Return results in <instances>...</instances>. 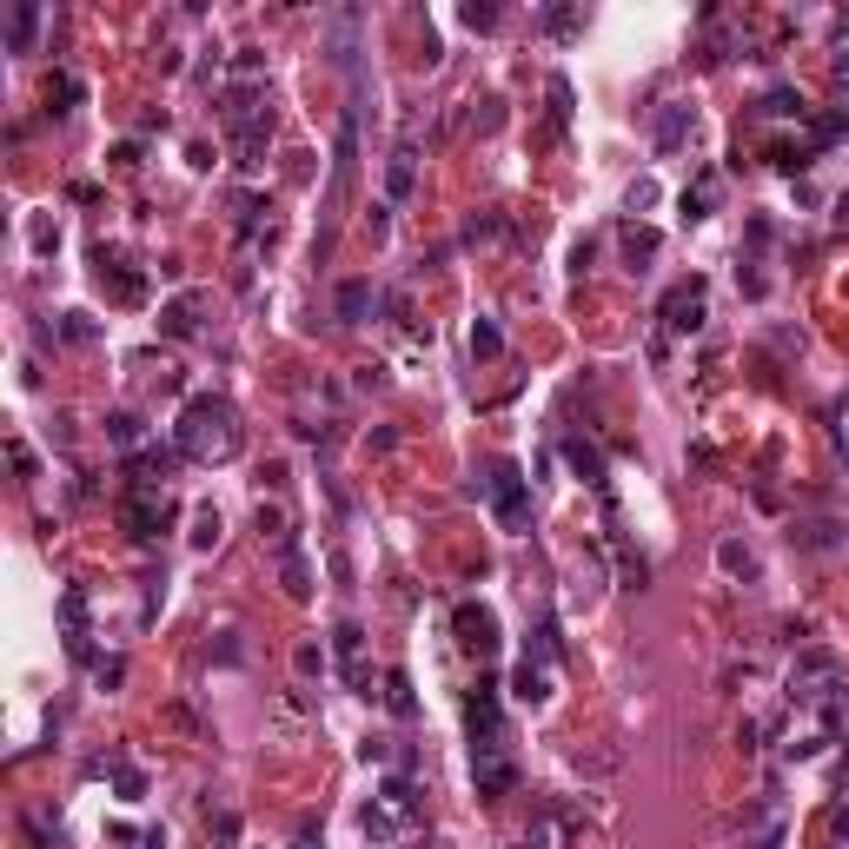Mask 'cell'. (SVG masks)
I'll use <instances>...</instances> for the list:
<instances>
[{
  "mask_svg": "<svg viewBox=\"0 0 849 849\" xmlns=\"http://www.w3.org/2000/svg\"><path fill=\"white\" fill-rule=\"evenodd\" d=\"M465 737H471V777H478V797H512L518 784V756H512V730H504V704H498V684H478L471 704H465Z\"/></svg>",
  "mask_w": 849,
  "mask_h": 849,
  "instance_id": "cell-1",
  "label": "cell"
},
{
  "mask_svg": "<svg viewBox=\"0 0 849 849\" xmlns=\"http://www.w3.org/2000/svg\"><path fill=\"white\" fill-rule=\"evenodd\" d=\"M239 445H246V424H239L232 398H219V392L187 398V411H180V424H174V452H180V458H193V465H226V458H239Z\"/></svg>",
  "mask_w": 849,
  "mask_h": 849,
  "instance_id": "cell-2",
  "label": "cell"
},
{
  "mask_svg": "<svg viewBox=\"0 0 849 849\" xmlns=\"http://www.w3.org/2000/svg\"><path fill=\"white\" fill-rule=\"evenodd\" d=\"M219 127H226V140L239 146V166H246V174H260V159H266V146H273V100H266V87H232V94L219 100Z\"/></svg>",
  "mask_w": 849,
  "mask_h": 849,
  "instance_id": "cell-3",
  "label": "cell"
},
{
  "mask_svg": "<svg viewBox=\"0 0 849 849\" xmlns=\"http://www.w3.org/2000/svg\"><path fill=\"white\" fill-rule=\"evenodd\" d=\"M366 836H405L411 849L424 842V829H418V790H411V777L398 770V777H385L379 784V797H372V810H366Z\"/></svg>",
  "mask_w": 849,
  "mask_h": 849,
  "instance_id": "cell-4",
  "label": "cell"
},
{
  "mask_svg": "<svg viewBox=\"0 0 849 849\" xmlns=\"http://www.w3.org/2000/svg\"><path fill=\"white\" fill-rule=\"evenodd\" d=\"M478 491L491 498V512H498L504 531H525V518H531V478H525L512 458H491L485 478H478Z\"/></svg>",
  "mask_w": 849,
  "mask_h": 849,
  "instance_id": "cell-5",
  "label": "cell"
},
{
  "mask_svg": "<svg viewBox=\"0 0 849 849\" xmlns=\"http://www.w3.org/2000/svg\"><path fill=\"white\" fill-rule=\"evenodd\" d=\"M704 319H710V279H697V273L677 279V286L663 292V306H657V338H650V352L663 359V338H670V332H697Z\"/></svg>",
  "mask_w": 849,
  "mask_h": 849,
  "instance_id": "cell-6",
  "label": "cell"
},
{
  "mask_svg": "<svg viewBox=\"0 0 849 849\" xmlns=\"http://www.w3.org/2000/svg\"><path fill=\"white\" fill-rule=\"evenodd\" d=\"M829 691H842V657H836V650H803V657L790 663V677H784V697L816 710Z\"/></svg>",
  "mask_w": 849,
  "mask_h": 849,
  "instance_id": "cell-7",
  "label": "cell"
},
{
  "mask_svg": "<svg viewBox=\"0 0 849 849\" xmlns=\"http://www.w3.org/2000/svg\"><path fill=\"white\" fill-rule=\"evenodd\" d=\"M120 525H127L133 545H153L166 525H174V498H166V491H140V485H127V498H120Z\"/></svg>",
  "mask_w": 849,
  "mask_h": 849,
  "instance_id": "cell-8",
  "label": "cell"
},
{
  "mask_svg": "<svg viewBox=\"0 0 849 849\" xmlns=\"http://www.w3.org/2000/svg\"><path fill=\"white\" fill-rule=\"evenodd\" d=\"M94 273H100V286H107L120 306H140V299H146V273L133 266V252H120V246H107V239L94 246Z\"/></svg>",
  "mask_w": 849,
  "mask_h": 849,
  "instance_id": "cell-9",
  "label": "cell"
},
{
  "mask_svg": "<svg viewBox=\"0 0 849 849\" xmlns=\"http://www.w3.org/2000/svg\"><path fill=\"white\" fill-rule=\"evenodd\" d=\"M452 631H458V650H471L478 663H491L498 644H504V637H498V611H491V605H471V598L452 611Z\"/></svg>",
  "mask_w": 849,
  "mask_h": 849,
  "instance_id": "cell-10",
  "label": "cell"
},
{
  "mask_svg": "<svg viewBox=\"0 0 849 849\" xmlns=\"http://www.w3.org/2000/svg\"><path fill=\"white\" fill-rule=\"evenodd\" d=\"M60 637H67L73 663H100L94 657V631H87V590L80 584H67V598H60Z\"/></svg>",
  "mask_w": 849,
  "mask_h": 849,
  "instance_id": "cell-11",
  "label": "cell"
},
{
  "mask_svg": "<svg viewBox=\"0 0 849 849\" xmlns=\"http://www.w3.org/2000/svg\"><path fill=\"white\" fill-rule=\"evenodd\" d=\"M730 829L743 836V849H777L784 842V810L777 803H743Z\"/></svg>",
  "mask_w": 849,
  "mask_h": 849,
  "instance_id": "cell-12",
  "label": "cell"
},
{
  "mask_svg": "<svg viewBox=\"0 0 849 849\" xmlns=\"http://www.w3.org/2000/svg\"><path fill=\"white\" fill-rule=\"evenodd\" d=\"M332 650H338V677H346L352 691H372V677H366V631H359V624H338V631H332Z\"/></svg>",
  "mask_w": 849,
  "mask_h": 849,
  "instance_id": "cell-13",
  "label": "cell"
},
{
  "mask_svg": "<svg viewBox=\"0 0 849 849\" xmlns=\"http://www.w3.org/2000/svg\"><path fill=\"white\" fill-rule=\"evenodd\" d=\"M697 133V107H684V100H663L657 107V153H677Z\"/></svg>",
  "mask_w": 849,
  "mask_h": 849,
  "instance_id": "cell-14",
  "label": "cell"
},
{
  "mask_svg": "<svg viewBox=\"0 0 849 849\" xmlns=\"http://www.w3.org/2000/svg\"><path fill=\"white\" fill-rule=\"evenodd\" d=\"M512 697H518V704H531V710H538V704H551V663H545V657H525V663L512 670Z\"/></svg>",
  "mask_w": 849,
  "mask_h": 849,
  "instance_id": "cell-15",
  "label": "cell"
},
{
  "mask_svg": "<svg viewBox=\"0 0 849 849\" xmlns=\"http://www.w3.org/2000/svg\"><path fill=\"white\" fill-rule=\"evenodd\" d=\"M411 187H418V140L405 133V140L392 146V166H385V193H392V200H411Z\"/></svg>",
  "mask_w": 849,
  "mask_h": 849,
  "instance_id": "cell-16",
  "label": "cell"
},
{
  "mask_svg": "<svg viewBox=\"0 0 849 849\" xmlns=\"http://www.w3.org/2000/svg\"><path fill=\"white\" fill-rule=\"evenodd\" d=\"M724 206V174H717V166H704V174L684 187V219H710Z\"/></svg>",
  "mask_w": 849,
  "mask_h": 849,
  "instance_id": "cell-17",
  "label": "cell"
},
{
  "mask_svg": "<svg viewBox=\"0 0 849 849\" xmlns=\"http://www.w3.org/2000/svg\"><path fill=\"white\" fill-rule=\"evenodd\" d=\"M564 458H571V471H577L590 491H598V498L611 504V471H605V458H598V452H590L584 439H564Z\"/></svg>",
  "mask_w": 849,
  "mask_h": 849,
  "instance_id": "cell-18",
  "label": "cell"
},
{
  "mask_svg": "<svg viewBox=\"0 0 849 849\" xmlns=\"http://www.w3.org/2000/svg\"><path fill=\"white\" fill-rule=\"evenodd\" d=\"M273 564H279V584H286V598H312V564H306L299 538H292V545H279V551H273Z\"/></svg>",
  "mask_w": 849,
  "mask_h": 849,
  "instance_id": "cell-19",
  "label": "cell"
},
{
  "mask_svg": "<svg viewBox=\"0 0 849 849\" xmlns=\"http://www.w3.org/2000/svg\"><path fill=\"white\" fill-rule=\"evenodd\" d=\"M372 306H379L372 279H346V286H338V319H346V325H366V319H372Z\"/></svg>",
  "mask_w": 849,
  "mask_h": 849,
  "instance_id": "cell-20",
  "label": "cell"
},
{
  "mask_svg": "<svg viewBox=\"0 0 849 849\" xmlns=\"http://www.w3.org/2000/svg\"><path fill=\"white\" fill-rule=\"evenodd\" d=\"M159 332H166V338H193V332H200V299L180 292L174 306H159Z\"/></svg>",
  "mask_w": 849,
  "mask_h": 849,
  "instance_id": "cell-21",
  "label": "cell"
},
{
  "mask_svg": "<svg viewBox=\"0 0 849 849\" xmlns=\"http://www.w3.org/2000/svg\"><path fill=\"white\" fill-rule=\"evenodd\" d=\"M618 239H624V260H631L637 273L657 260V246H663V239H657V226H637V219H624V232H618Z\"/></svg>",
  "mask_w": 849,
  "mask_h": 849,
  "instance_id": "cell-22",
  "label": "cell"
},
{
  "mask_svg": "<svg viewBox=\"0 0 849 849\" xmlns=\"http://www.w3.org/2000/svg\"><path fill=\"white\" fill-rule=\"evenodd\" d=\"M252 525H260V545H266V551H279V545H292V538H299L286 504H260V518H252Z\"/></svg>",
  "mask_w": 849,
  "mask_h": 849,
  "instance_id": "cell-23",
  "label": "cell"
},
{
  "mask_svg": "<svg viewBox=\"0 0 849 849\" xmlns=\"http://www.w3.org/2000/svg\"><path fill=\"white\" fill-rule=\"evenodd\" d=\"M756 113H763V120H810V107H803L797 87H770V94L756 100Z\"/></svg>",
  "mask_w": 849,
  "mask_h": 849,
  "instance_id": "cell-24",
  "label": "cell"
},
{
  "mask_svg": "<svg viewBox=\"0 0 849 849\" xmlns=\"http://www.w3.org/2000/svg\"><path fill=\"white\" fill-rule=\"evenodd\" d=\"M816 724H823V730H816L823 743H829V737H842V730H849V691H829V697L816 704Z\"/></svg>",
  "mask_w": 849,
  "mask_h": 849,
  "instance_id": "cell-25",
  "label": "cell"
},
{
  "mask_svg": "<svg viewBox=\"0 0 849 849\" xmlns=\"http://www.w3.org/2000/svg\"><path fill=\"white\" fill-rule=\"evenodd\" d=\"M717 564H724V577H756V551H750L743 538H724V545H717Z\"/></svg>",
  "mask_w": 849,
  "mask_h": 849,
  "instance_id": "cell-26",
  "label": "cell"
},
{
  "mask_svg": "<svg viewBox=\"0 0 849 849\" xmlns=\"http://www.w3.org/2000/svg\"><path fill=\"white\" fill-rule=\"evenodd\" d=\"M385 710L392 717H418V697H411V677L405 670H385Z\"/></svg>",
  "mask_w": 849,
  "mask_h": 849,
  "instance_id": "cell-27",
  "label": "cell"
},
{
  "mask_svg": "<svg viewBox=\"0 0 849 849\" xmlns=\"http://www.w3.org/2000/svg\"><path fill=\"white\" fill-rule=\"evenodd\" d=\"M34 34H40V8H14V14H8V47H14V53H27V47H34Z\"/></svg>",
  "mask_w": 849,
  "mask_h": 849,
  "instance_id": "cell-28",
  "label": "cell"
},
{
  "mask_svg": "<svg viewBox=\"0 0 849 849\" xmlns=\"http://www.w3.org/2000/svg\"><path fill=\"white\" fill-rule=\"evenodd\" d=\"M73 100H80V80H73V73H53V80H47V113H73Z\"/></svg>",
  "mask_w": 849,
  "mask_h": 849,
  "instance_id": "cell-29",
  "label": "cell"
},
{
  "mask_svg": "<svg viewBox=\"0 0 849 849\" xmlns=\"http://www.w3.org/2000/svg\"><path fill=\"white\" fill-rule=\"evenodd\" d=\"M504 352V332L491 319H471V359H498Z\"/></svg>",
  "mask_w": 849,
  "mask_h": 849,
  "instance_id": "cell-30",
  "label": "cell"
},
{
  "mask_svg": "<svg viewBox=\"0 0 849 849\" xmlns=\"http://www.w3.org/2000/svg\"><path fill=\"white\" fill-rule=\"evenodd\" d=\"M219 531H226V518L213 512V504H200V512H193V545H200V551H213V545H219Z\"/></svg>",
  "mask_w": 849,
  "mask_h": 849,
  "instance_id": "cell-31",
  "label": "cell"
},
{
  "mask_svg": "<svg viewBox=\"0 0 849 849\" xmlns=\"http://www.w3.org/2000/svg\"><path fill=\"white\" fill-rule=\"evenodd\" d=\"M206 836H213V849H239V816H232V810H213V816H206Z\"/></svg>",
  "mask_w": 849,
  "mask_h": 849,
  "instance_id": "cell-32",
  "label": "cell"
},
{
  "mask_svg": "<svg viewBox=\"0 0 849 849\" xmlns=\"http://www.w3.org/2000/svg\"><path fill=\"white\" fill-rule=\"evenodd\" d=\"M458 21H465V27H471V34H491V27H498V21H504V14H498V8H491V0H465V8H458Z\"/></svg>",
  "mask_w": 849,
  "mask_h": 849,
  "instance_id": "cell-33",
  "label": "cell"
},
{
  "mask_svg": "<svg viewBox=\"0 0 849 849\" xmlns=\"http://www.w3.org/2000/svg\"><path fill=\"white\" fill-rule=\"evenodd\" d=\"M545 94H551V133H564V127H571V80L558 73V80H551Z\"/></svg>",
  "mask_w": 849,
  "mask_h": 849,
  "instance_id": "cell-34",
  "label": "cell"
},
{
  "mask_svg": "<svg viewBox=\"0 0 849 849\" xmlns=\"http://www.w3.org/2000/svg\"><path fill=\"white\" fill-rule=\"evenodd\" d=\"M107 439H113L120 452H133V445H140V418H133V411H113V418H107Z\"/></svg>",
  "mask_w": 849,
  "mask_h": 849,
  "instance_id": "cell-35",
  "label": "cell"
},
{
  "mask_svg": "<svg viewBox=\"0 0 849 849\" xmlns=\"http://www.w3.org/2000/svg\"><path fill=\"white\" fill-rule=\"evenodd\" d=\"M292 670H299V677H325V650H319V637H306V644L292 650Z\"/></svg>",
  "mask_w": 849,
  "mask_h": 849,
  "instance_id": "cell-36",
  "label": "cell"
},
{
  "mask_svg": "<svg viewBox=\"0 0 849 849\" xmlns=\"http://www.w3.org/2000/svg\"><path fill=\"white\" fill-rule=\"evenodd\" d=\"M538 27H545V34H577V27H584V8H551Z\"/></svg>",
  "mask_w": 849,
  "mask_h": 849,
  "instance_id": "cell-37",
  "label": "cell"
},
{
  "mask_svg": "<svg viewBox=\"0 0 849 849\" xmlns=\"http://www.w3.org/2000/svg\"><path fill=\"white\" fill-rule=\"evenodd\" d=\"M60 332H67V338H73V346H87V338H94V332H100V325H94V319H87V312H60Z\"/></svg>",
  "mask_w": 849,
  "mask_h": 849,
  "instance_id": "cell-38",
  "label": "cell"
},
{
  "mask_svg": "<svg viewBox=\"0 0 849 849\" xmlns=\"http://www.w3.org/2000/svg\"><path fill=\"white\" fill-rule=\"evenodd\" d=\"M803 545H810V551H836V545H842V525H803Z\"/></svg>",
  "mask_w": 849,
  "mask_h": 849,
  "instance_id": "cell-39",
  "label": "cell"
},
{
  "mask_svg": "<svg viewBox=\"0 0 849 849\" xmlns=\"http://www.w3.org/2000/svg\"><path fill=\"white\" fill-rule=\"evenodd\" d=\"M120 797H127V803H140V797H146V777H140V770H127V763H120Z\"/></svg>",
  "mask_w": 849,
  "mask_h": 849,
  "instance_id": "cell-40",
  "label": "cell"
},
{
  "mask_svg": "<svg viewBox=\"0 0 849 849\" xmlns=\"http://www.w3.org/2000/svg\"><path fill=\"white\" fill-rule=\"evenodd\" d=\"M60 246V226L53 219H34V252H53Z\"/></svg>",
  "mask_w": 849,
  "mask_h": 849,
  "instance_id": "cell-41",
  "label": "cell"
},
{
  "mask_svg": "<svg viewBox=\"0 0 849 849\" xmlns=\"http://www.w3.org/2000/svg\"><path fill=\"white\" fill-rule=\"evenodd\" d=\"M352 385H359V392H379V385H385V366H359V379H352Z\"/></svg>",
  "mask_w": 849,
  "mask_h": 849,
  "instance_id": "cell-42",
  "label": "cell"
},
{
  "mask_svg": "<svg viewBox=\"0 0 849 849\" xmlns=\"http://www.w3.org/2000/svg\"><path fill=\"white\" fill-rule=\"evenodd\" d=\"M8 452H14V471H21V478H34V471H40V465H34V452H27V445H21V439H14V445H8Z\"/></svg>",
  "mask_w": 849,
  "mask_h": 849,
  "instance_id": "cell-43",
  "label": "cell"
},
{
  "mask_svg": "<svg viewBox=\"0 0 849 849\" xmlns=\"http://www.w3.org/2000/svg\"><path fill=\"white\" fill-rule=\"evenodd\" d=\"M829 829H836V836H849V810H829Z\"/></svg>",
  "mask_w": 849,
  "mask_h": 849,
  "instance_id": "cell-44",
  "label": "cell"
},
{
  "mask_svg": "<svg viewBox=\"0 0 849 849\" xmlns=\"http://www.w3.org/2000/svg\"><path fill=\"white\" fill-rule=\"evenodd\" d=\"M292 849H325V842H319V829H299V842H292Z\"/></svg>",
  "mask_w": 849,
  "mask_h": 849,
  "instance_id": "cell-45",
  "label": "cell"
},
{
  "mask_svg": "<svg viewBox=\"0 0 849 849\" xmlns=\"http://www.w3.org/2000/svg\"><path fill=\"white\" fill-rule=\"evenodd\" d=\"M836 226H849V193H836Z\"/></svg>",
  "mask_w": 849,
  "mask_h": 849,
  "instance_id": "cell-46",
  "label": "cell"
}]
</instances>
